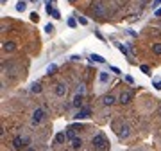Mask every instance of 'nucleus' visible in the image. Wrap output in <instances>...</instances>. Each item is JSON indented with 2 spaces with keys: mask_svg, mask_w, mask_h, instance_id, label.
Returning a JSON list of instances; mask_svg holds the SVG:
<instances>
[{
  "mask_svg": "<svg viewBox=\"0 0 161 151\" xmlns=\"http://www.w3.org/2000/svg\"><path fill=\"white\" fill-rule=\"evenodd\" d=\"M81 147H82V140H81L79 137L74 139V140H72V149H81Z\"/></svg>",
  "mask_w": 161,
  "mask_h": 151,
  "instance_id": "4468645a",
  "label": "nucleus"
},
{
  "mask_svg": "<svg viewBox=\"0 0 161 151\" xmlns=\"http://www.w3.org/2000/svg\"><path fill=\"white\" fill-rule=\"evenodd\" d=\"M66 137H68V139H70V140H74V139H77V133H75V128H74V126H70V128H68V129H66Z\"/></svg>",
  "mask_w": 161,
  "mask_h": 151,
  "instance_id": "ddd939ff",
  "label": "nucleus"
},
{
  "mask_svg": "<svg viewBox=\"0 0 161 151\" xmlns=\"http://www.w3.org/2000/svg\"><path fill=\"white\" fill-rule=\"evenodd\" d=\"M91 115V110L89 108H82V110H79L77 113H75V119L79 121V119H86V117H89Z\"/></svg>",
  "mask_w": 161,
  "mask_h": 151,
  "instance_id": "1a4fd4ad",
  "label": "nucleus"
},
{
  "mask_svg": "<svg viewBox=\"0 0 161 151\" xmlns=\"http://www.w3.org/2000/svg\"><path fill=\"white\" fill-rule=\"evenodd\" d=\"M89 59H91V61H97V63H104V61H106V59H104L102 56H99V54H91Z\"/></svg>",
  "mask_w": 161,
  "mask_h": 151,
  "instance_id": "f3484780",
  "label": "nucleus"
},
{
  "mask_svg": "<svg viewBox=\"0 0 161 151\" xmlns=\"http://www.w3.org/2000/svg\"><path fill=\"white\" fill-rule=\"evenodd\" d=\"M25 7H27V6H25V2H21V0L16 4V11H20V13H24V11H25Z\"/></svg>",
  "mask_w": 161,
  "mask_h": 151,
  "instance_id": "6ab92c4d",
  "label": "nucleus"
},
{
  "mask_svg": "<svg viewBox=\"0 0 161 151\" xmlns=\"http://www.w3.org/2000/svg\"><path fill=\"white\" fill-rule=\"evenodd\" d=\"M0 4H7V0H0Z\"/></svg>",
  "mask_w": 161,
  "mask_h": 151,
  "instance_id": "c9c22d12",
  "label": "nucleus"
},
{
  "mask_svg": "<svg viewBox=\"0 0 161 151\" xmlns=\"http://www.w3.org/2000/svg\"><path fill=\"white\" fill-rule=\"evenodd\" d=\"M45 31H47V33H52V31H54V25H52V24H49L47 27H45Z\"/></svg>",
  "mask_w": 161,
  "mask_h": 151,
  "instance_id": "c756f323",
  "label": "nucleus"
},
{
  "mask_svg": "<svg viewBox=\"0 0 161 151\" xmlns=\"http://www.w3.org/2000/svg\"><path fill=\"white\" fill-rule=\"evenodd\" d=\"M143 2H145V0H143Z\"/></svg>",
  "mask_w": 161,
  "mask_h": 151,
  "instance_id": "4c0bfd02",
  "label": "nucleus"
},
{
  "mask_svg": "<svg viewBox=\"0 0 161 151\" xmlns=\"http://www.w3.org/2000/svg\"><path fill=\"white\" fill-rule=\"evenodd\" d=\"M77 94H81V95H84V83H81V85H77Z\"/></svg>",
  "mask_w": 161,
  "mask_h": 151,
  "instance_id": "4be33fe9",
  "label": "nucleus"
},
{
  "mask_svg": "<svg viewBox=\"0 0 161 151\" xmlns=\"http://www.w3.org/2000/svg\"><path fill=\"white\" fill-rule=\"evenodd\" d=\"M117 135H118L120 139H127V137L131 135V128H129L127 124H122V126L117 129Z\"/></svg>",
  "mask_w": 161,
  "mask_h": 151,
  "instance_id": "423d86ee",
  "label": "nucleus"
},
{
  "mask_svg": "<svg viewBox=\"0 0 161 151\" xmlns=\"http://www.w3.org/2000/svg\"><path fill=\"white\" fill-rule=\"evenodd\" d=\"M154 88L161 90V79H156V81H154Z\"/></svg>",
  "mask_w": 161,
  "mask_h": 151,
  "instance_id": "bb28decb",
  "label": "nucleus"
},
{
  "mask_svg": "<svg viewBox=\"0 0 161 151\" xmlns=\"http://www.w3.org/2000/svg\"><path fill=\"white\" fill-rule=\"evenodd\" d=\"M154 14H156V16H161V7H159V9H156V11H154Z\"/></svg>",
  "mask_w": 161,
  "mask_h": 151,
  "instance_id": "f704fd0d",
  "label": "nucleus"
},
{
  "mask_svg": "<svg viewBox=\"0 0 161 151\" xmlns=\"http://www.w3.org/2000/svg\"><path fill=\"white\" fill-rule=\"evenodd\" d=\"M152 52L156 56H161V43H154V45H152Z\"/></svg>",
  "mask_w": 161,
  "mask_h": 151,
  "instance_id": "a211bd4d",
  "label": "nucleus"
},
{
  "mask_svg": "<svg viewBox=\"0 0 161 151\" xmlns=\"http://www.w3.org/2000/svg\"><path fill=\"white\" fill-rule=\"evenodd\" d=\"M13 147L14 149H24V147H27V139H24L21 135H16L13 139Z\"/></svg>",
  "mask_w": 161,
  "mask_h": 151,
  "instance_id": "20e7f679",
  "label": "nucleus"
},
{
  "mask_svg": "<svg viewBox=\"0 0 161 151\" xmlns=\"http://www.w3.org/2000/svg\"><path fill=\"white\" fill-rule=\"evenodd\" d=\"M125 81H127V83H134V79H132L131 76H125Z\"/></svg>",
  "mask_w": 161,
  "mask_h": 151,
  "instance_id": "72a5a7b5",
  "label": "nucleus"
},
{
  "mask_svg": "<svg viewBox=\"0 0 161 151\" xmlns=\"http://www.w3.org/2000/svg\"><path fill=\"white\" fill-rule=\"evenodd\" d=\"M52 16H54V18H61V14H59V11H57V9L52 13Z\"/></svg>",
  "mask_w": 161,
  "mask_h": 151,
  "instance_id": "473e14b6",
  "label": "nucleus"
},
{
  "mask_svg": "<svg viewBox=\"0 0 161 151\" xmlns=\"http://www.w3.org/2000/svg\"><path fill=\"white\" fill-rule=\"evenodd\" d=\"M70 2H75V0H70Z\"/></svg>",
  "mask_w": 161,
  "mask_h": 151,
  "instance_id": "e433bc0d",
  "label": "nucleus"
},
{
  "mask_svg": "<svg viewBox=\"0 0 161 151\" xmlns=\"http://www.w3.org/2000/svg\"><path fill=\"white\" fill-rule=\"evenodd\" d=\"M66 92H68V88H66V85H64V83H57V85L54 86V94H56L57 97H64Z\"/></svg>",
  "mask_w": 161,
  "mask_h": 151,
  "instance_id": "39448f33",
  "label": "nucleus"
},
{
  "mask_svg": "<svg viewBox=\"0 0 161 151\" xmlns=\"http://www.w3.org/2000/svg\"><path fill=\"white\" fill-rule=\"evenodd\" d=\"M14 49H16V43L14 41H4L2 43V51L4 52H13Z\"/></svg>",
  "mask_w": 161,
  "mask_h": 151,
  "instance_id": "9d476101",
  "label": "nucleus"
},
{
  "mask_svg": "<svg viewBox=\"0 0 161 151\" xmlns=\"http://www.w3.org/2000/svg\"><path fill=\"white\" fill-rule=\"evenodd\" d=\"M68 25H70V27H75V25H77L75 18H68Z\"/></svg>",
  "mask_w": 161,
  "mask_h": 151,
  "instance_id": "b1692460",
  "label": "nucleus"
},
{
  "mask_svg": "<svg viewBox=\"0 0 161 151\" xmlns=\"http://www.w3.org/2000/svg\"><path fill=\"white\" fill-rule=\"evenodd\" d=\"M77 18H79V24H81V25H86V24H88V20H86L84 16H77Z\"/></svg>",
  "mask_w": 161,
  "mask_h": 151,
  "instance_id": "a878e982",
  "label": "nucleus"
},
{
  "mask_svg": "<svg viewBox=\"0 0 161 151\" xmlns=\"http://www.w3.org/2000/svg\"><path fill=\"white\" fill-rule=\"evenodd\" d=\"M31 20H32V22H38V20H39L38 13H31Z\"/></svg>",
  "mask_w": 161,
  "mask_h": 151,
  "instance_id": "c85d7f7f",
  "label": "nucleus"
},
{
  "mask_svg": "<svg viewBox=\"0 0 161 151\" xmlns=\"http://www.w3.org/2000/svg\"><path fill=\"white\" fill-rule=\"evenodd\" d=\"M111 70H113L114 74H122V70H120V69H117V67H111Z\"/></svg>",
  "mask_w": 161,
  "mask_h": 151,
  "instance_id": "2f4dec72",
  "label": "nucleus"
},
{
  "mask_svg": "<svg viewBox=\"0 0 161 151\" xmlns=\"http://www.w3.org/2000/svg\"><path fill=\"white\" fill-rule=\"evenodd\" d=\"M102 104L104 106H113V104H117V97H114L113 94H107L102 97Z\"/></svg>",
  "mask_w": 161,
  "mask_h": 151,
  "instance_id": "6e6552de",
  "label": "nucleus"
},
{
  "mask_svg": "<svg viewBox=\"0 0 161 151\" xmlns=\"http://www.w3.org/2000/svg\"><path fill=\"white\" fill-rule=\"evenodd\" d=\"M99 79H100V83H107L109 81V74L107 72H99Z\"/></svg>",
  "mask_w": 161,
  "mask_h": 151,
  "instance_id": "dca6fc26",
  "label": "nucleus"
},
{
  "mask_svg": "<svg viewBox=\"0 0 161 151\" xmlns=\"http://www.w3.org/2000/svg\"><path fill=\"white\" fill-rule=\"evenodd\" d=\"M43 119H45V110H43V108H36V110L32 112V117H31L32 124L34 126L39 124V122H43Z\"/></svg>",
  "mask_w": 161,
  "mask_h": 151,
  "instance_id": "7ed1b4c3",
  "label": "nucleus"
},
{
  "mask_svg": "<svg viewBox=\"0 0 161 151\" xmlns=\"http://www.w3.org/2000/svg\"><path fill=\"white\" fill-rule=\"evenodd\" d=\"M24 151H36V146H27L24 147Z\"/></svg>",
  "mask_w": 161,
  "mask_h": 151,
  "instance_id": "7c9ffc66",
  "label": "nucleus"
},
{
  "mask_svg": "<svg viewBox=\"0 0 161 151\" xmlns=\"http://www.w3.org/2000/svg\"><path fill=\"white\" fill-rule=\"evenodd\" d=\"M56 70H57V67H56V65H49V69H47V74H49V76H52Z\"/></svg>",
  "mask_w": 161,
  "mask_h": 151,
  "instance_id": "412c9836",
  "label": "nucleus"
},
{
  "mask_svg": "<svg viewBox=\"0 0 161 151\" xmlns=\"http://www.w3.org/2000/svg\"><path fill=\"white\" fill-rule=\"evenodd\" d=\"M82 101H84V97H82L81 94H77V95L74 97V101H72V104H74L75 108H81V106H82Z\"/></svg>",
  "mask_w": 161,
  "mask_h": 151,
  "instance_id": "9b49d317",
  "label": "nucleus"
},
{
  "mask_svg": "<svg viewBox=\"0 0 161 151\" xmlns=\"http://www.w3.org/2000/svg\"><path fill=\"white\" fill-rule=\"evenodd\" d=\"M159 6H161V0H154V2H152V7H154V11H156V9H159Z\"/></svg>",
  "mask_w": 161,
  "mask_h": 151,
  "instance_id": "5701e85b",
  "label": "nucleus"
},
{
  "mask_svg": "<svg viewBox=\"0 0 161 151\" xmlns=\"http://www.w3.org/2000/svg\"><path fill=\"white\" fill-rule=\"evenodd\" d=\"M68 137H66V133L64 131H59L57 135H56V144H64V140H66Z\"/></svg>",
  "mask_w": 161,
  "mask_h": 151,
  "instance_id": "f8f14e48",
  "label": "nucleus"
},
{
  "mask_svg": "<svg viewBox=\"0 0 161 151\" xmlns=\"http://www.w3.org/2000/svg\"><path fill=\"white\" fill-rule=\"evenodd\" d=\"M118 51H120L122 54H127V47H125V45H122V43L118 45Z\"/></svg>",
  "mask_w": 161,
  "mask_h": 151,
  "instance_id": "393cba45",
  "label": "nucleus"
},
{
  "mask_svg": "<svg viewBox=\"0 0 161 151\" xmlns=\"http://www.w3.org/2000/svg\"><path fill=\"white\" fill-rule=\"evenodd\" d=\"M91 11H93V14H95V16H99V18H104V16H107V11H106L104 4H102V2H99V0H95V2H91Z\"/></svg>",
  "mask_w": 161,
  "mask_h": 151,
  "instance_id": "f03ea898",
  "label": "nucleus"
},
{
  "mask_svg": "<svg viewBox=\"0 0 161 151\" xmlns=\"http://www.w3.org/2000/svg\"><path fill=\"white\" fill-rule=\"evenodd\" d=\"M91 146H93L97 151H107L109 149V140L102 133H97L93 139H91Z\"/></svg>",
  "mask_w": 161,
  "mask_h": 151,
  "instance_id": "f257e3e1",
  "label": "nucleus"
},
{
  "mask_svg": "<svg viewBox=\"0 0 161 151\" xmlns=\"http://www.w3.org/2000/svg\"><path fill=\"white\" fill-rule=\"evenodd\" d=\"M31 90H32L34 94H41V90H43V88H41V85H39V83H32Z\"/></svg>",
  "mask_w": 161,
  "mask_h": 151,
  "instance_id": "2eb2a0df",
  "label": "nucleus"
},
{
  "mask_svg": "<svg viewBox=\"0 0 161 151\" xmlns=\"http://www.w3.org/2000/svg\"><path fill=\"white\" fill-rule=\"evenodd\" d=\"M131 101H132V94L131 92H122L120 97H118V103L120 104H129Z\"/></svg>",
  "mask_w": 161,
  "mask_h": 151,
  "instance_id": "0eeeda50",
  "label": "nucleus"
},
{
  "mask_svg": "<svg viewBox=\"0 0 161 151\" xmlns=\"http://www.w3.org/2000/svg\"><path fill=\"white\" fill-rule=\"evenodd\" d=\"M45 9H47V13H49V14H52V13L56 11V9H54V7L50 6V4H47V7H45Z\"/></svg>",
  "mask_w": 161,
  "mask_h": 151,
  "instance_id": "cd10ccee",
  "label": "nucleus"
},
{
  "mask_svg": "<svg viewBox=\"0 0 161 151\" xmlns=\"http://www.w3.org/2000/svg\"><path fill=\"white\" fill-rule=\"evenodd\" d=\"M140 70H142L143 74H147V76H150V67H149V65H142V67H140Z\"/></svg>",
  "mask_w": 161,
  "mask_h": 151,
  "instance_id": "aec40b11",
  "label": "nucleus"
}]
</instances>
